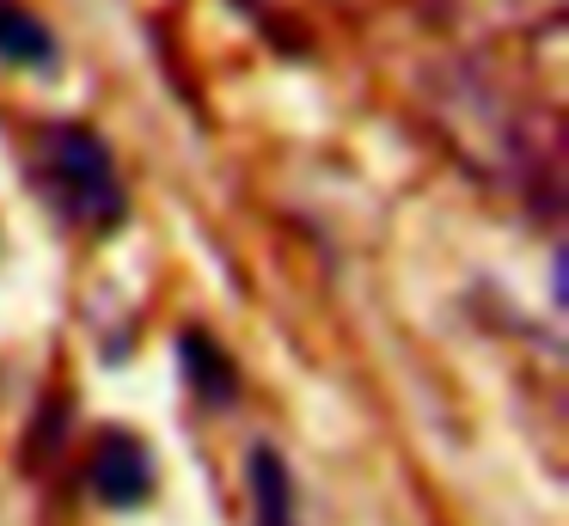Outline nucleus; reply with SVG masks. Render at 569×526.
<instances>
[{
    "mask_svg": "<svg viewBox=\"0 0 569 526\" xmlns=\"http://www.w3.org/2000/svg\"><path fill=\"white\" fill-rule=\"evenodd\" d=\"M43 171H50V183L62 190V202L74 220H87V227H99V232H111L117 220H123V178H117L111 147L92 129H80V122L50 129V141H43Z\"/></svg>",
    "mask_w": 569,
    "mask_h": 526,
    "instance_id": "1",
    "label": "nucleus"
},
{
    "mask_svg": "<svg viewBox=\"0 0 569 526\" xmlns=\"http://www.w3.org/2000/svg\"><path fill=\"white\" fill-rule=\"evenodd\" d=\"M92 489H99L111 508H136V502H148L153 489V453L141 447L136 435H104L99 453H92Z\"/></svg>",
    "mask_w": 569,
    "mask_h": 526,
    "instance_id": "2",
    "label": "nucleus"
},
{
    "mask_svg": "<svg viewBox=\"0 0 569 526\" xmlns=\"http://www.w3.org/2000/svg\"><path fill=\"white\" fill-rule=\"evenodd\" d=\"M0 61H13V68H56L50 24L31 7H19V0H0Z\"/></svg>",
    "mask_w": 569,
    "mask_h": 526,
    "instance_id": "3",
    "label": "nucleus"
},
{
    "mask_svg": "<svg viewBox=\"0 0 569 526\" xmlns=\"http://www.w3.org/2000/svg\"><path fill=\"white\" fill-rule=\"evenodd\" d=\"M251 502H258V526H295V496H288V472L270 447L251 453Z\"/></svg>",
    "mask_w": 569,
    "mask_h": 526,
    "instance_id": "4",
    "label": "nucleus"
}]
</instances>
